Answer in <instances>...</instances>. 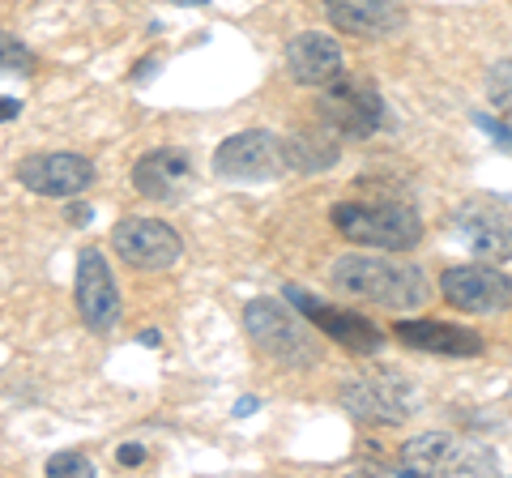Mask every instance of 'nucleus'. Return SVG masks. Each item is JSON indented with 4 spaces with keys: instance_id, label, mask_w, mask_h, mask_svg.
<instances>
[{
    "instance_id": "nucleus-1",
    "label": "nucleus",
    "mask_w": 512,
    "mask_h": 478,
    "mask_svg": "<svg viewBox=\"0 0 512 478\" xmlns=\"http://www.w3.org/2000/svg\"><path fill=\"white\" fill-rule=\"evenodd\" d=\"M329 282H333V291L363 299V304H376V308H389V312H414L431 299V282L419 265L376 257V252L338 257L329 269Z\"/></svg>"
},
{
    "instance_id": "nucleus-2",
    "label": "nucleus",
    "mask_w": 512,
    "mask_h": 478,
    "mask_svg": "<svg viewBox=\"0 0 512 478\" xmlns=\"http://www.w3.org/2000/svg\"><path fill=\"white\" fill-rule=\"evenodd\" d=\"M333 227L342 239L376 252H410L423 239V218L406 201L389 197H350L333 205Z\"/></svg>"
},
{
    "instance_id": "nucleus-3",
    "label": "nucleus",
    "mask_w": 512,
    "mask_h": 478,
    "mask_svg": "<svg viewBox=\"0 0 512 478\" xmlns=\"http://www.w3.org/2000/svg\"><path fill=\"white\" fill-rule=\"evenodd\" d=\"M244 329L256 350H265L282 368H316L320 363V346L308 333V325L299 321L295 312H286V304L278 299H252L244 308Z\"/></svg>"
},
{
    "instance_id": "nucleus-4",
    "label": "nucleus",
    "mask_w": 512,
    "mask_h": 478,
    "mask_svg": "<svg viewBox=\"0 0 512 478\" xmlns=\"http://www.w3.org/2000/svg\"><path fill=\"white\" fill-rule=\"evenodd\" d=\"M500 457L495 449L478 440H457L448 432H427L402 444V474L397 478H414V474H495Z\"/></svg>"
},
{
    "instance_id": "nucleus-5",
    "label": "nucleus",
    "mask_w": 512,
    "mask_h": 478,
    "mask_svg": "<svg viewBox=\"0 0 512 478\" xmlns=\"http://www.w3.org/2000/svg\"><path fill=\"white\" fill-rule=\"evenodd\" d=\"M291 141H282L269 129H244L227 137L214 150V171L222 180H244V184H261V180H278L282 171H291Z\"/></svg>"
},
{
    "instance_id": "nucleus-6",
    "label": "nucleus",
    "mask_w": 512,
    "mask_h": 478,
    "mask_svg": "<svg viewBox=\"0 0 512 478\" xmlns=\"http://www.w3.org/2000/svg\"><path fill=\"white\" fill-rule=\"evenodd\" d=\"M342 406L350 419L367 427H397L419 410V393L393 376H367V380H350L342 389Z\"/></svg>"
},
{
    "instance_id": "nucleus-7",
    "label": "nucleus",
    "mask_w": 512,
    "mask_h": 478,
    "mask_svg": "<svg viewBox=\"0 0 512 478\" xmlns=\"http://www.w3.org/2000/svg\"><path fill=\"white\" fill-rule=\"evenodd\" d=\"M440 295L457 312L495 316V312L512 308V278L491 265H453V269H444V278H440Z\"/></svg>"
},
{
    "instance_id": "nucleus-8",
    "label": "nucleus",
    "mask_w": 512,
    "mask_h": 478,
    "mask_svg": "<svg viewBox=\"0 0 512 478\" xmlns=\"http://www.w3.org/2000/svg\"><path fill=\"white\" fill-rule=\"evenodd\" d=\"M111 248L120 252L124 265L150 269V274L171 269L184 252L175 227H167V222H158V218H120L116 231H111Z\"/></svg>"
},
{
    "instance_id": "nucleus-9",
    "label": "nucleus",
    "mask_w": 512,
    "mask_h": 478,
    "mask_svg": "<svg viewBox=\"0 0 512 478\" xmlns=\"http://www.w3.org/2000/svg\"><path fill=\"white\" fill-rule=\"evenodd\" d=\"M286 304H295L316 329H325V338L342 342L346 350H355V355H376V350L384 346V333L367 321V316L338 308V304H325V299L303 291V286H286Z\"/></svg>"
},
{
    "instance_id": "nucleus-10",
    "label": "nucleus",
    "mask_w": 512,
    "mask_h": 478,
    "mask_svg": "<svg viewBox=\"0 0 512 478\" xmlns=\"http://www.w3.org/2000/svg\"><path fill=\"white\" fill-rule=\"evenodd\" d=\"M320 116H325V124L333 133L342 137H372L380 124H384V103L380 94L372 86L363 82H333L325 86V99H320Z\"/></svg>"
},
{
    "instance_id": "nucleus-11",
    "label": "nucleus",
    "mask_w": 512,
    "mask_h": 478,
    "mask_svg": "<svg viewBox=\"0 0 512 478\" xmlns=\"http://www.w3.org/2000/svg\"><path fill=\"white\" fill-rule=\"evenodd\" d=\"M94 180V163L82 154L56 150V154H30L18 163V184L39 197H77Z\"/></svg>"
},
{
    "instance_id": "nucleus-12",
    "label": "nucleus",
    "mask_w": 512,
    "mask_h": 478,
    "mask_svg": "<svg viewBox=\"0 0 512 478\" xmlns=\"http://www.w3.org/2000/svg\"><path fill=\"white\" fill-rule=\"evenodd\" d=\"M77 312L94 333H111L120 321V291L99 248H86L77 257Z\"/></svg>"
},
{
    "instance_id": "nucleus-13",
    "label": "nucleus",
    "mask_w": 512,
    "mask_h": 478,
    "mask_svg": "<svg viewBox=\"0 0 512 478\" xmlns=\"http://www.w3.org/2000/svg\"><path fill=\"white\" fill-rule=\"evenodd\" d=\"M457 231L466 248L483 261H512V210L495 201H470L457 214Z\"/></svg>"
},
{
    "instance_id": "nucleus-14",
    "label": "nucleus",
    "mask_w": 512,
    "mask_h": 478,
    "mask_svg": "<svg viewBox=\"0 0 512 478\" xmlns=\"http://www.w3.org/2000/svg\"><path fill=\"white\" fill-rule=\"evenodd\" d=\"M133 188L141 197H150V201H167V205L184 201L188 188H192V158H188V150L158 146L150 154H141L137 167H133Z\"/></svg>"
},
{
    "instance_id": "nucleus-15",
    "label": "nucleus",
    "mask_w": 512,
    "mask_h": 478,
    "mask_svg": "<svg viewBox=\"0 0 512 478\" xmlns=\"http://www.w3.org/2000/svg\"><path fill=\"white\" fill-rule=\"evenodd\" d=\"M325 18L333 30H346L355 39H389L406 30L402 0H325Z\"/></svg>"
},
{
    "instance_id": "nucleus-16",
    "label": "nucleus",
    "mask_w": 512,
    "mask_h": 478,
    "mask_svg": "<svg viewBox=\"0 0 512 478\" xmlns=\"http://www.w3.org/2000/svg\"><path fill=\"white\" fill-rule=\"evenodd\" d=\"M286 73L299 86H333L346 73V56L338 39L325 35V30H303L286 47Z\"/></svg>"
},
{
    "instance_id": "nucleus-17",
    "label": "nucleus",
    "mask_w": 512,
    "mask_h": 478,
    "mask_svg": "<svg viewBox=\"0 0 512 478\" xmlns=\"http://www.w3.org/2000/svg\"><path fill=\"white\" fill-rule=\"evenodd\" d=\"M393 338L406 342L410 350H427V355H444V359H474L483 355V338L474 329L448 325V321H397Z\"/></svg>"
},
{
    "instance_id": "nucleus-18",
    "label": "nucleus",
    "mask_w": 512,
    "mask_h": 478,
    "mask_svg": "<svg viewBox=\"0 0 512 478\" xmlns=\"http://www.w3.org/2000/svg\"><path fill=\"white\" fill-rule=\"evenodd\" d=\"M30 69H35V52L22 39H13L9 30H0V73H30Z\"/></svg>"
},
{
    "instance_id": "nucleus-19",
    "label": "nucleus",
    "mask_w": 512,
    "mask_h": 478,
    "mask_svg": "<svg viewBox=\"0 0 512 478\" xmlns=\"http://www.w3.org/2000/svg\"><path fill=\"white\" fill-rule=\"evenodd\" d=\"M487 94H491L495 111H504V116L512 120V56L500 60V65L487 73Z\"/></svg>"
},
{
    "instance_id": "nucleus-20",
    "label": "nucleus",
    "mask_w": 512,
    "mask_h": 478,
    "mask_svg": "<svg viewBox=\"0 0 512 478\" xmlns=\"http://www.w3.org/2000/svg\"><path fill=\"white\" fill-rule=\"evenodd\" d=\"M47 474H56V478H90L94 466L82 453H56V457H47Z\"/></svg>"
},
{
    "instance_id": "nucleus-21",
    "label": "nucleus",
    "mask_w": 512,
    "mask_h": 478,
    "mask_svg": "<svg viewBox=\"0 0 512 478\" xmlns=\"http://www.w3.org/2000/svg\"><path fill=\"white\" fill-rule=\"evenodd\" d=\"M474 120H478V129H487V137L495 141V146L512 154V124H504V120H491V116H474Z\"/></svg>"
},
{
    "instance_id": "nucleus-22",
    "label": "nucleus",
    "mask_w": 512,
    "mask_h": 478,
    "mask_svg": "<svg viewBox=\"0 0 512 478\" xmlns=\"http://www.w3.org/2000/svg\"><path fill=\"white\" fill-rule=\"evenodd\" d=\"M116 461L120 466H141V461H146V449H141V444H124V449L116 453Z\"/></svg>"
},
{
    "instance_id": "nucleus-23",
    "label": "nucleus",
    "mask_w": 512,
    "mask_h": 478,
    "mask_svg": "<svg viewBox=\"0 0 512 478\" xmlns=\"http://www.w3.org/2000/svg\"><path fill=\"white\" fill-rule=\"evenodd\" d=\"M22 111V103L18 99H5V94H0V120H13Z\"/></svg>"
},
{
    "instance_id": "nucleus-24",
    "label": "nucleus",
    "mask_w": 512,
    "mask_h": 478,
    "mask_svg": "<svg viewBox=\"0 0 512 478\" xmlns=\"http://www.w3.org/2000/svg\"><path fill=\"white\" fill-rule=\"evenodd\" d=\"M69 222H90V205L73 201V205H69Z\"/></svg>"
},
{
    "instance_id": "nucleus-25",
    "label": "nucleus",
    "mask_w": 512,
    "mask_h": 478,
    "mask_svg": "<svg viewBox=\"0 0 512 478\" xmlns=\"http://www.w3.org/2000/svg\"><path fill=\"white\" fill-rule=\"evenodd\" d=\"M256 406H261V402H256V397H239V406H235V414H239V419H248V414H252Z\"/></svg>"
},
{
    "instance_id": "nucleus-26",
    "label": "nucleus",
    "mask_w": 512,
    "mask_h": 478,
    "mask_svg": "<svg viewBox=\"0 0 512 478\" xmlns=\"http://www.w3.org/2000/svg\"><path fill=\"white\" fill-rule=\"evenodd\" d=\"M158 342H163V333H158V329H146V333H141V346H158Z\"/></svg>"
},
{
    "instance_id": "nucleus-27",
    "label": "nucleus",
    "mask_w": 512,
    "mask_h": 478,
    "mask_svg": "<svg viewBox=\"0 0 512 478\" xmlns=\"http://www.w3.org/2000/svg\"><path fill=\"white\" fill-rule=\"evenodd\" d=\"M171 5H210V0H171Z\"/></svg>"
}]
</instances>
